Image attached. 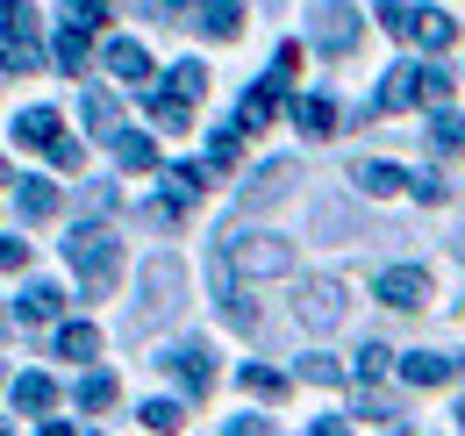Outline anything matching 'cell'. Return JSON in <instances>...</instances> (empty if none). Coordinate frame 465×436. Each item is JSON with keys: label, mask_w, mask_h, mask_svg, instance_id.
<instances>
[{"label": "cell", "mask_w": 465, "mask_h": 436, "mask_svg": "<svg viewBox=\"0 0 465 436\" xmlns=\"http://www.w3.org/2000/svg\"><path fill=\"white\" fill-rule=\"evenodd\" d=\"M64 258H72V272L86 286V301H101V293L122 279V243H115L108 222H79V229L64 236Z\"/></svg>", "instance_id": "1"}, {"label": "cell", "mask_w": 465, "mask_h": 436, "mask_svg": "<svg viewBox=\"0 0 465 436\" xmlns=\"http://www.w3.org/2000/svg\"><path fill=\"white\" fill-rule=\"evenodd\" d=\"M215 272H230V279H280V272H293V243L287 236H230V243L215 251Z\"/></svg>", "instance_id": "2"}, {"label": "cell", "mask_w": 465, "mask_h": 436, "mask_svg": "<svg viewBox=\"0 0 465 436\" xmlns=\"http://www.w3.org/2000/svg\"><path fill=\"white\" fill-rule=\"evenodd\" d=\"M179 293H186L179 258H151V265H143V308H136V329L173 322V315H179Z\"/></svg>", "instance_id": "3"}, {"label": "cell", "mask_w": 465, "mask_h": 436, "mask_svg": "<svg viewBox=\"0 0 465 436\" xmlns=\"http://www.w3.org/2000/svg\"><path fill=\"white\" fill-rule=\"evenodd\" d=\"M358 29H365V22H358V7H351V0H322V7L308 15L315 51H330V57H351V51H358Z\"/></svg>", "instance_id": "4"}, {"label": "cell", "mask_w": 465, "mask_h": 436, "mask_svg": "<svg viewBox=\"0 0 465 436\" xmlns=\"http://www.w3.org/2000/svg\"><path fill=\"white\" fill-rule=\"evenodd\" d=\"M165 372H173L193 401H208V386H215V351H208V343H179V351H165Z\"/></svg>", "instance_id": "5"}, {"label": "cell", "mask_w": 465, "mask_h": 436, "mask_svg": "<svg viewBox=\"0 0 465 436\" xmlns=\"http://www.w3.org/2000/svg\"><path fill=\"white\" fill-rule=\"evenodd\" d=\"M372 293H380L387 308H422V301H430V272H422V265H387Z\"/></svg>", "instance_id": "6"}, {"label": "cell", "mask_w": 465, "mask_h": 436, "mask_svg": "<svg viewBox=\"0 0 465 436\" xmlns=\"http://www.w3.org/2000/svg\"><path fill=\"white\" fill-rule=\"evenodd\" d=\"M422 101V64H394L387 79H380V94H372V114H401Z\"/></svg>", "instance_id": "7"}, {"label": "cell", "mask_w": 465, "mask_h": 436, "mask_svg": "<svg viewBox=\"0 0 465 436\" xmlns=\"http://www.w3.org/2000/svg\"><path fill=\"white\" fill-rule=\"evenodd\" d=\"M301 322H308V329H337V322H344V286H337V279L301 286Z\"/></svg>", "instance_id": "8"}, {"label": "cell", "mask_w": 465, "mask_h": 436, "mask_svg": "<svg viewBox=\"0 0 465 436\" xmlns=\"http://www.w3.org/2000/svg\"><path fill=\"white\" fill-rule=\"evenodd\" d=\"M101 64H108V72H115L122 86H143V79H151V51H143V44H136V36H115V44H108V51H101Z\"/></svg>", "instance_id": "9"}, {"label": "cell", "mask_w": 465, "mask_h": 436, "mask_svg": "<svg viewBox=\"0 0 465 436\" xmlns=\"http://www.w3.org/2000/svg\"><path fill=\"white\" fill-rule=\"evenodd\" d=\"M79 114L94 122V136H101V144H122V108H115V94L86 86V94H79Z\"/></svg>", "instance_id": "10"}, {"label": "cell", "mask_w": 465, "mask_h": 436, "mask_svg": "<svg viewBox=\"0 0 465 436\" xmlns=\"http://www.w3.org/2000/svg\"><path fill=\"white\" fill-rule=\"evenodd\" d=\"M58 308H64V293L51 286V279H36V286H22V301H15V315L29 329H44V322H58Z\"/></svg>", "instance_id": "11"}, {"label": "cell", "mask_w": 465, "mask_h": 436, "mask_svg": "<svg viewBox=\"0 0 465 436\" xmlns=\"http://www.w3.org/2000/svg\"><path fill=\"white\" fill-rule=\"evenodd\" d=\"M193 22H201V36H215V44L243 36V7H236V0H201V7H193Z\"/></svg>", "instance_id": "12"}, {"label": "cell", "mask_w": 465, "mask_h": 436, "mask_svg": "<svg viewBox=\"0 0 465 436\" xmlns=\"http://www.w3.org/2000/svg\"><path fill=\"white\" fill-rule=\"evenodd\" d=\"M280 94H287L280 79H265V86H251V94L236 101V129H265V122L280 114Z\"/></svg>", "instance_id": "13"}, {"label": "cell", "mask_w": 465, "mask_h": 436, "mask_svg": "<svg viewBox=\"0 0 465 436\" xmlns=\"http://www.w3.org/2000/svg\"><path fill=\"white\" fill-rule=\"evenodd\" d=\"M15 136H22L29 151H58L64 122H58V108H29V114H15Z\"/></svg>", "instance_id": "14"}, {"label": "cell", "mask_w": 465, "mask_h": 436, "mask_svg": "<svg viewBox=\"0 0 465 436\" xmlns=\"http://www.w3.org/2000/svg\"><path fill=\"white\" fill-rule=\"evenodd\" d=\"M293 129H301V136H337V101L301 94V101H293Z\"/></svg>", "instance_id": "15"}, {"label": "cell", "mask_w": 465, "mask_h": 436, "mask_svg": "<svg viewBox=\"0 0 465 436\" xmlns=\"http://www.w3.org/2000/svg\"><path fill=\"white\" fill-rule=\"evenodd\" d=\"M351 179H358L365 193H401V186H415L401 164H387V158H358V164H351Z\"/></svg>", "instance_id": "16"}, {"label": "cell", "mask_w": 465, "mask_h": 436, "mask_svg": "<svg viewBox=\"0 0 465 436\" xmlns=\"http://www.w3.org/2000/svg\"><path fill=\"white\" fill-rule=\"evenodd\" d=\"M0 44L36 51V7H29V0H0Z\"/></svg>", "instance_id": "17"}, {"label": "cell", "mask_w": 465, "mask_h": 436, "mask_svg": "<svg viewBox=\"0 0 465 436\" xmlns=\"http://www.w3.org/2000/svg\"><path fill=\"white\" fill-rule=\"evenodd\" d=\"M287 179H293V158H272L251 186H243V208H265V201H280L287 193Z\"/></svg>", "instance_id": "18"}, {"label": "cell", "mask_w": 465, "mask_h": 436, "mask_svg": "<svg viewBox=\"0 0 465 436\" xmlns=\"http://www.w3.org/2000/svg\"><path fill=\"white\" fill-rule=\"evenodd\" d=\"M415 44H422V51H451V44H459V22L437 15V7H415Z\"/></svg>", "instance_id": "19"}, {"label": "cell", "mask_w": 465, "mask_h": 436, "mask_svg": "<svg viewBox=\"0 0 465 436\" xmlns=\"http://www.w3.org/2000/svg\"><path fill=\"white\" fill-rule=\"evenodd\" d=\"M459 372V358H437V351H415V358H401V380L408 386H444Z\"/></svg>", "instance_id": "20"}, {"label": "cell", "mask_w": 465, "mask_h": 436, "mask_svg": "<svg viewBox=\"0 0 465 436\" xmlns=\"http://www.w3.org/2000/svg\"><path fill=\"white\" fill-rule=\"evenodd\" d=\"M15 201H22V222H51L58 215V186H51V179H22Z\"/></svg>", "instance_id": "21"}, {"label": "cell", "mask_w": 465, "mask_h": 436, "mask_svg": "<svg viewBox=\"0 0 465 436\" xmlns=\"http://www.w3.org/2000/svg\"><path fill=\"white\" fill-rule=\"evenodd\" d=\"M15 408H22V415H51V408H58V386L44 380V372H22V380H15Z\"/></svg>", "instance_id": "22"}, {"label": "cell", "mask_w": 465, "mask_h": 436, "mask_svg": "<svg viewBox=\"0 0 465 436\" xmlns=\"http://www.w3.org/2000/svg\"><path fill=\"white\" fill-rule=\"evenodd\" d=\"M58 358H79V365L101 358V329H94V322H64L58 329Z\"/></svg>", "instance_id": "23"}, {"label": "cell", "mask_w": 465, "mask_h": 436, "mask_svg": "<svg viewBox=\"0 0 465 436\" xmlns=\"http://www.w3.org/2000/svg\"><path fill=\"white\" fill-rule=\"evenodd\" d=\"M165 186H173L165 201H179V208H186V201L208 186V164H193V158H186V164H165Z\"/></svg>", "instance_id": "24"}, {"label": "cell", "mask_w": 465, "mask_h": 436, "mask_svg": "<svg viewBox=\"0 0 465 436\" xmlns=\"http://www.w3.org/2000/svg\"><path fill=\"white\" fill-rule=\"evenodd\" d=\"M430 151H444V158H451V151H465V114H451V108L430 114Z\"/></svg>", "instance_id": "25"}, {"label": "cell", "mask_w": 465, "mask_h": 436, "mask_svg": "<svg viewBox=\"0 0 465 436\" xmlns=\"http://www.w3.org/2000/svg\"><path fill=\"white\" fill-rule=\"evenodd\" d=\"M51 57H58V72H72V79H79V72H86V29H72V22H64L58 44H51Z\"/></svg>", "instance_id": "26"}, {"label": "cell", "mask_w": 465, "mask_h": 436, "mask_svg": "<svg viewBox=\"0 0 465 436\" xmlns=\"http://www.w3.org/2000/svg\"><path fill=\"white\" fill-rule=\"evenodd\" d=\"M165 94H179V101H201V94H208V64L179 57V64H173V79H165Z\"/></svg>", "instance_id": "27"}, {"label": "cell", "mask_w": 465, "mask_h": 436, "mask_svg": "<svg viewBox=\"0 0 465 436\" xmlns=\"http://www.w3.org/2000/svg\"><path fill=\"white\" fill-rule=\"evenodd\" d=\"M372 15H380V29H387V36H401V44H415V7H408V0H380Z\"/></svg>", "instance_id": "28"}, {"label": "cell", "mask_w": 465, "mask_h": 436, "mask_svg": "<svg viewBox=\"0 0 465 436\" xmlns=\"http://www.w3.org/2000/svg\"><path fill=\"white\" fill-rule=\"evenodd\" d=\"M115 158L129 164V172H151L158 164V144L151 136H136V129H122V144H115Z\"/></svg>", "instance_id": "29"}, {"label": "cell", "mask_w": 465, "mask_h": 436, "mask_svg": "<svg viewBox=\"0 0 465 436\" xmlns=\"http://www.w3.org/2000/svg\"><path fill=\"white\" fill-rule=\"evenodd\" d=\"M151 122H158V129H186V122H193V101H179V94H158V101H151Z\"/></svg>", "instance_id": "30"}, {"label": "cell", "mask_w": 465, "mask_h": 436, "mask_svg": "<svg viewBox=\"0 0 465 436\" xmlns=\"http://www.w3.org/2000/svg\"><path fill=\"white\" fill-rule=\"evenodd\" d=\"M301 380H308V386H344V365L322 358V351H308V358H301Z\"/></svg>", "instance_id": "31"}, {"label": "cell", "mask_w": 465, "mask_h": 436, "mask_svg": "<svg viewBox=\"0 0 465 436\" xmlns=\"http://www.w3.org/2000/svg\"><path fill=\"white\" fill-rule=\"evenodd\" d=\"M243 393H258V401H280V393H287V380H280L272 365H243Z\"/></svg>", "instance_id": "32"}, {"label": "cell", "mask_w": 465, "mask_h": 436, "mask_svg": "<svg viewBox=\"0 0 465 436\" xmlns=\"http://www.w3.org/2000/svg\"><path fill=\"white\" fill-rule=\"evenodd\" d=\"M179 422H186V408L179 401H143V430H158V436H173Z\"/></svg>", "instance_id": "33"}, {"label": "cell", "mask_w": 465, "mask_h": 436, "mask_svg": "<svg viewBox=\"0 0 465 436\" xmlns=\"http://www.w3.org/2000/svg\"><path fill=\"white\" fill-rule=\"evenodd\" d=\"M79 408H115V380L108 372H86L79 380Z\"/></svg>", "instance_id": "34"}, {"label": "cell", "mask_w": 465, "mask_h": 436, "mask_svg": "<svg viewBox=\"0 0 465 436\" xmlns=\"http://www.w3.org/2000/svg\"><path fill=\"white\" fill-rule=\"evenodd\" d=\"M387 358H394V351H387V343H365V351H358V365H351V380H380V372H387Z\"/></svg>", "instance_id": "35"}, {"label": "cell", "mask_w": 465, "mask_h": 436, "mask_svg": "<svg viewBox=\"0 0 465 436\" xmlns=\"http://www.w3.org/2000/svg\"><path fill=\"white\" fill-rule=\"evenodd\" d=\"M236 136H243V129H215V144H208V172H223V164H236Z\"/></svg>", "instance_id": "36"}, {"label": "cell", "mask_w": 465, "mask_h": 436, "mask_svg": "<svg viewBox=\"0 0 465 436\" xmlns=\"http://www.w3.org/2000/svg\"><path fill=\"white\" fill-rule=\"evenodd\" d=\"M422 101H430V108H444V101H451V72L422 64Z\"/></svg>", "instance_id": "37"}, {"label": "cell", "mask_w": 465, "mask_h": 436, "mask_svg": "<svg viewBox=\"0 0 465 436\" xmlns=\"http://www.w3.org/2000/svg\"><path fill=\"white\" fill-rule=\"evenodd\" d=\"M44 57L36 51H22V44H0V72H36Z\"/></svg>", "instance_id": "38"}, {"label": "cell", "mask_w": 465, "mask_h": 436, "mask_svg": "<svg viewBox=\"0 0 465 436\" xmlns=\"http://www.w3.org/2000/svg\"><path fill=\"white\" fill-rule=\"evenodd\" d=\"M408 193H415L422 208H437V201H444V179H437V172H415V186H408Z\"/></svg>", "instance_id": "39"}, {"label": "cell", "mask_w": 465, "mask_h": 436, "mask_svg": "<svg viewBox=\"0 0 465 436\" xmlns=\"http://www.w3.org/2000/svg\"><path fill=\"white\" fill-rule=\"evenodd\" d=\"M29 265V243L22 236H0V272H22Z\"/></svg>", "instance_id": "40"}, {"label": "cell", "mask_w": 465, "mask_h": 436, "mask_svg": "<svg viewBox=\"0 0 465 436\" xmlns=\"http://www.w3.org/2000/svg\"><path fill=\"white\" fill-rule=\"evenodd\" d=\"M79 158H86V151H79V136H58V151H51V164H64V172H79Z\"/></svg>", "instance_id": "41"}, {"label": "cell", "mask_w": 465, "mask_h": 436, "mask_svg": "<svg viewBox=\"0 0 465 436\" xmlns=\"http://www.w3.org/2000/svg\"><path fill=\"white\" fill-rule=\"evenodd\" d=\"M230 436H280V430H272L265 415H236V422H230Z\"/></svg>", "instance_id": "42"}, {"label": "cell", "mask_w": 465, "mask_h": 436, "mask_svg": "<svg viewBox=\"0 0 465 436\" xmlns=\"http://www.w3.org/2000/svg\"><path fill=\"white\" fill-rule=\"evenodd\" d=\"M308 436H351V422H344V415H322V422H315Z\"/></svg>", "instance_id": "43"}, {"label": "cell", "mask_w": 465, "mask_h": 436, "mask_svg": "<svg viewBox=\"0 0 465 436\" xmlns=\"http://www.w3.org/2000/svg\"><path fill=\"white\" fill-rule=\"evenodd\" d=\"M44 436H79V430H64V422H51V430H44Z\"/></svg>", "instance_id": "44"}, {"label": "cell", "mask_w": 465, "mask_h": 436, "mask_svg": "<svg viewBox=\"0 0 465 436\" xmlns=\"http://www.w3.org/2000/svg\"><path fill=\"white\" fill-rule=\"evenodd\" d=\"M0 186H7V158H0Z\"/></svg>", "instance_id": "45"}, {"label": "cell", "mask_w": 465, "mask_h": 436, "mask_svg": "<svg viewBox=\"0 0 465 436\" xmlns=\"http://www.w3.org/2000/svg\"><path fill=\"white\" fill-rule=\"evenodd\" d=\"M459 430H465V401H459Z\"/></svg>", "instance_id": "46"}, {"label": "cell", "mask_w": 465, "mask_h": 436, "mask_svg": "<svg viewBox=\"0 0 465 436\" xmlns=\"http://www.w3.org/2000/svg\"><path fill=\"white\" fill-rule=\"evenodd\" d=\"M101 7H108V0H101Z\"/></svg>", "instance_id": "47"}, {"label": "cell", "mask_w": 465, "mask_h": 436, "mask_svg": "<svg viewBox=\"0 0 465 436\" xmlns=\"http://www.w3.org/2000/svg\"><path fill=\"white\" fill-rule=\"evenodd\" d=\"M0 436H7V430H0Z\"/></svg>", "instance_id": "48"}]
</instances>
